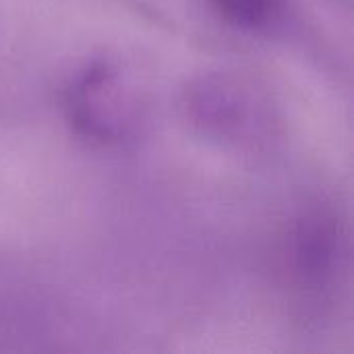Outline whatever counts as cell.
I'll use <instances>...</instances> for the list:
<instances>
[{
  "label": "cell",
  "mask_w": 354,
  "mask_h": 354,
  "mask_svg": "<svg viewBox=\"0 0 354 354\" xmlns=\"http://www.w3.org/2000/svg\"><path fill=\"white\" fill-rule=\"evenodd\" d=\"M183 110L197 133L236 149H259L276 135L270 97L236 73L195 77L183 93Z\"/></svg>",
  "instance_id": "cell-1"
},
{
  "label": "cell",
  "mask_w": 354,
  "mask_h": 354,
  "mask_svg": "<svg viewBox=\"0 0 354 354\" xmlns=\"http://www.w3.org/2000/svg\"><path fill=\"white\" fill-rule=\"evenodd\" d=\"M64 110L87 141L122 143L141 120L139 89L116 62L93 60L66 87Z\"/></svg>",
  "instance_id": "cell-2"
},
{
  "label": "cell",
  "mask_w": 354,
  "mask_h": 354,
  "mask_svg": "<svg viewBox=\"0 0 354 354\" xmlns=\"http://www.w3.org/2000/svg\"><path fill=\"white\" fill-rule=\"evenodd\" d=\"M286 255L292 280L301 290L311 295L332 290L346 259V239L338 216L326 205L301 212L288 232Z\"/></svg>",
  "instance_id": "cell-3"
},
{
  "label": "cell",
  "mask_w": 354,
  "mask_h": 354,
  "mask_svg": "<svg viewBox=\"0 0 354 354\" xmlns=\"http://www.w3.org/2000/svg\"><path fill=\"white\" fill-rule=\"evenodd\" d=\"M212 6L220 12L222 19L241 27V29H259L263 27L272 12L276 0H209Z\"/></svg>",
  "instance_id": "cell-4"
}]
</instances>
